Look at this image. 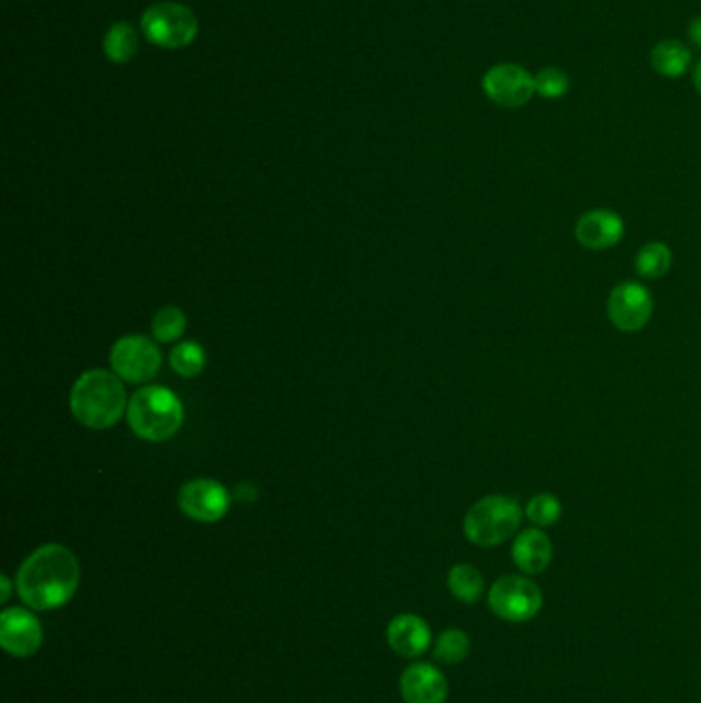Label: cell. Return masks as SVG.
<instances>
[{
    "instance_id": "6da1fadb",
    "label": "cell",
    "mask_w": 701,
    "mask_h": 703,
    "mask_svg": "<svg viewBox=\"0 0 701 703\" xmlns=\"http://www.w3.org/2000/svg\"><path fill=\"white\" fill-rule=\"evenodd\" d=\"M81 584V566L71 549L48 543L21 563L14 587L33 611H52L71 601Z\"/></svg>"
},
{
    "instance_id": "7a4b0ae2",
    "label": "cell",
    "mask_w": 701,
    "mask_h": 703,
    "mask_svg": "<svg viewBox=\"0 0 701 703\" xmlns=\"http://www.w3.org/2000/svg\"><path fill=\"white\" fill-rule=\"evenodd\" d=\"M128 404L124 383L110 370H87L72 385V416L91 430H108L115 426L126 414Z\"/></svg>"
},
{
    "instance_id": "3957f363",
    "label": "cell",
    "mask_w": 701,
    "mask_h": 703,
    "mask_svg": "<svg viewBox=\"0 0 701 703\" xmlns=\"http://www.w3.org/2000/svg\"><path fill=\"white\" fill-rule=\"evenodd\" d=\"M183 404L171 389L149 385L132 395L128 404V426L149 442H163L175 437L182 428Z\"/></svg>"
},
{
    "instance_id": "277c9868",
    "label": "cell",
    "mask_w": 701,
    "mask_h": 703,
    "mask_svg": "<svg viewBox=\"0 0 701 703\" xmlns=\"http://www.w3.org/2000/svg\"><path fill=\"white\" fill-rule=\"evenodd\" d=\"M522 517L525 508L520 507L517 498L491 493L467 510L464 533L477 548H498L517 537Z\"/></svg>"
},
{
    "instance_id": "5b68a950",
    "label": "cell",
    "mask_w": 701,
    "mask_h": 703,
    "mask_svg": "<svg viewBox=\"0 0 701 703\" xmlns=\"http://www.w3.org/2000/svg\"><path fill=\"white\" fill-rule=\"evenodd\" d=\"M491 613L506 623H527L539 615L543 607V592L527 574L498 578L488 591Z\"/></svg>"
},
{
    "instance_id": "8992f818",
    "label": "cell",
    "mask_w": 701,
    "mask_h": 703,
    "mask_svg": "<svg viewBox=\"0 0 701 703\" xmlns=\"http://www.w3.org/2000/svg\"><path fill=\"white\" fill-rule=\"evenodd\" d=\"M142 31L155 45L177 50L194 42L197 35V19L183 4L159 2L142 17Z\"/></svg>"
},
{
    "instance_id": "52a82bcc",
    "label": "cell",
    "mask_w": 701,
    "mask_h": 703,
    "mask_svg": "<svg viewBox=\"0 0 701 703\" xmlns=\"http://www.w3.org/2000/svg\"><path fill=\"white\" fill-rule=\"evenodd\" d=\"M110 365L120 379L132 385H144L159 375L163 356L153 339L142 334H130L113 344Z\"/></svg>"
},
{
    "instance_id": "ba28073f",
    "label": "cell",
    "mask_w": 701,
    "mask_h": 703,
    "mask_svg": "<svg viewBox=\"0 0 701 703\" xmlns=\"http://www.w3.org/2000/svg\"><path fill=\"white\" fill-rule=\"evenodd\" d=\"M654 313V298L644 284L633 281L619 282L607 298V315L613 327L623 334L644 329Z\"/></svg>"
},
{
    "instance_id": "9c48e42d",
    "label": "cell",
    "mask_w": 701,
    "mask_h": 703,
    "mask_svg": "<svg viewBox=\"0 0 701 703\" xmlns=\"http://www.w3.org/2000/svg\"><path fill=\"white\" fill-rule=\"evenodd\" d=\"M177 505L192 521L219 522L225 519L231 508V493L216 479H192L180 490Z\"/></svg>"
},
{
    "instance_id": "30bf717a",
    "label": "cell",
    "mask_w": 701,
    "mask_h": 703,
    "mask_svg": "<svg viewBox=\"0 0 701 703\" xmlns=\"http://www.w3.org/2000/svg\"><path fill=\"white\" fill-rule=\"evenodd\" d=\"M486 95L502 108H520L535 93V77L519 64H496L484 77Z\"/></svg>"
},
{
    "instance_id": "8fae6325",
    "label": "cell",
    "mask_w": 701,
    "mask_h": 703,
    "mask_svg": "<svg viewBox=\"0 0 701 703\" xmlns=\"http://www.w3.org/2000/svg\"><path fill=\"white\" fill-rule=\"evenodd\" d=\"M42 625L28 609L13 607L0 615V644L17 659L33 656L42 646Z\"/></svg>"
},
{
    "instance_id": "7c38bea8",
    "label": "cell",
    "mask_w": 701,
    "mask_h": 703,
    "mask_svg": "<svg viewBox=\"0 0 701 703\" xmlns=\"http://www.w3.org/2000/svg\"><path fill=\"white\" fill-rule=\"evenodd\" d=\"M626 235V223L621 214L609 208L585 212L575 226V237L585 249L605 252L616 247Z\"/></svg>"
},
{
    "instance_id": "4fadbf2b",
    "label": "cell",
    "mask_w": 701,
    "mask_h": 703,
    "mask_svg": "<svg viewBox=\"0 0 701 703\" xmlns=\"http://www.w3.org/2000/svg\"><path fill=\"white\" fill-rule=\"evenodd\" d=\"M399 691L406 703H445L449 697V681L435 664L414 662L404 671Z\"/></svg>"
},
{
    "instance_id": "5bb4252c",
    "label": "cell",
    "mask_w": 701,
    "mask_h": 703,
    "mask_svg": "<svg viewBox=\"0 0 701 703\" xmlns=\"http://www.w3.org/2000/svg\"><path fill=\"white\" fill-rule=\"evenodd\" d=\"M510 556L522 574L537 577L543 574L553 560V543L543 529H525L515 537Z\"/></svg>"
},
{
    "instance_id": "9a60e30c",
    "label": "cell",
    "mask_w": 701,
    "mask_h": 703,
    "mask_svg": "<svg viewBox=\"0 0 701 703\" xmlns=\"http://www.w3.org/2000/svg\"><path fill=\"white\" fill-rule=\"evenodd\" d=\"M387 642L402 659H418L430 646L433 632L420 615L404 613L392 619L387 628Z\"/></svg>"
},
{
    "instance_id": "2e32d148",
    "label": "cell",
    "mask_w": 701,
    "mask_h": 703,
    "mask_svg": "<svg viewBox=\"0 0 701 703\" xmlns=\"http://www.w3.org/2000/svg\"><path fill=\"white\" fill-rule=\"evenodd\" d=\"M447 584H449L450 594L465 605H474L486 592V580L471 563L453 566L447 577Z\"/></svg>"
},
{
    "instance_id": "e0dca14e",
    "label": "cell",
    "mask_w": 701,
    "mask_h": 703,
    "mask_svg": "<svg viewBox=\"0 0 701 703\" xmlns=\"http://www.w3.org/2000/svg\"><path fill=\"white\" fill-rule=\"evenodd\" d=\"M671 266H673V252L662 241L646 243L644 247H640V252L636 254V259H633L636 272L642 278H648V281H659L662 276H667Z\"/></svg>"
},
{
    "instance_id": "ac0fdd59",
    "label": "cell",
    "mask_w": 701,
    "mask_h": 703,
    "mask_svg": "<svg viewBox=\"0 0 701 703\" xmlns=\"http://www.w3.org/2000/svg\"><path fill=\"white\" fill-rule=\"evenodd\" d=\"M650 62H652L654 71L660 72L662 77L677 79L688 71V67L691 64V52L677 40H664V42L657 43L654 50L650 52Z\"/></svg>"
},
{
    "instance_id": "d6986e66",
    "label": "cell",
    "mask_w": 701,
    "mask_h": 703,
    "mask_svg": "<svg viewBox=\"0 0 701 703\" xmlns=\"http://www.w3.org/2000/svg\"><path fill=\"white\" fill-rule=\"evenodd\" d=\"M105 54L115 62V64H124L130 58L136 54L139 50V38L136 31L130 23H115L108 35H105Z\"/></svg>"
},
{
    "instance_id": "ffe728a7",
    "label": "cell",
    "mask_w": 701,
    "mask_h": 703,
    "mask_svg": "<svg viewBox=\"0 0 701 703\" xmlns=\"http://www.w3.org/2000/svg\"><path fill=\"white\" fill-rule=\"evenodd\" d=\"M561 514H563V507H561V500L556 493H535L525 507V517L537 529H547V527L558 524Z\"/></svg>"
},
{
    "instance_id": "44dd1931",
    "label": "cell",
    "mask_w": 701,
    "mask_h": 703,
    "mask_svg": "<svg viewBox=\"0 0 701 703\" xmlns=\"http://www.w3.org/2000/svg\"><path fill=\"white\" fill-rule=\"evenodd\" d=\"M169 363H171V368H173L180 377L192 379V377H197V375L204 370V366H206V352H204V348H202L200 344H196V342H182V344H177V346L171 350Z\"/></svg>"
},
{
    "instance_id": "7402d4cb",
    "label": "cell",
    "mask_w": 701,
    "mask_h": 703,
    "mask_svg": "<svg viewBox=\"0 0 701 703\" xmlns=\"http://www.w3.org/2000/svg\"><path fill=\"white\" fill-rule=\"evenodd\" d=\"M471 650V640L464 630H447L440 633L435 644V659L443 664H459L467 659Z\"/></svg>"
},
{
    "instance_id": "603a6c76",
    "label": "cell",
    "mask_w": 701,
    "mask_h": 703,
    "mask_svg": "<svg viewBox=\"0 0 701 703\" xmlns=\"http://www.w3.org/2000/svg\"><path fill=\"white\" fill-rule=\"evenodd\" d=\"M185 313L177 307H163L153 319V336L161 344H171L175 339H180L185 332Z\"/></svg>"
},
{
    "instance_id": "cb8c5ba5",
    "label": "cell",
    "mask_w": 701,
    "mask_h": 703,
    "mask_svg": "<svg viewBox=\"0 0 701 703\" xmlns=\"http://www.w3.org/2000/svg\"><path fill=\"white\" fill-rule=\"evenodd\" d=\"M570 79L560 69H543L535 77V91L546 99H560L568 93Z\"/></svg>"
},
{
    "instance_id": "d4e9b609",
    "label": "cell",
    "mask_w": 701,
    "mask_h": 703,
    "mask_svg": "<svg viewBox=\"0 0 701 703\" xmlns=\"http://www.w3.org/2000/svg\"><path fill=\"white\" fill-rule=\"evenodd\" d=\"M0 587H2V591H0V603H7L9 597H11V592H13V584H11V580H9L7 574L0 577Z\"/></svg>"
},
{
    "instance_id": "484cf974",
    "label": "cell",
    "mask_w": 701,
    "mask_h": 703,
    "mask_svg": "<svg viewBox=\"0 0 701 703\" xmlns=\"http://www.w3.org/2000/svg\"><path fill=\"white\" fill-rule=\"evenodd\" d=\"M689 38H691V42L701 48V17L693 19V23L689 28Z\"/></svg>"
},
{
    "instance_id": "4316f807",
    "label": "cell",
    "mask_w": 701,
    "mask_h": 703,
    "mask_svg": "<svg viewBox=\"0 0 701 703\" xmlns=\"http://www.w3.org/2000/svg\"><path fill=\"white\" fill-rule=\"evenodd\" d=\"M693 81H695V89L701 93V60L695 67V72H693Z\"/></svg>"
}]
</instances>
